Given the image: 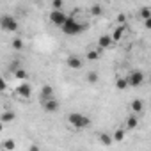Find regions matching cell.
I'll use <instances>...</instances> for the list:
<instances>
[{
    "mask_svg": "<svg viewBox=\"0 0 151 151\" xmlns=\"http://www.w3.org/2000/svg\"><path fill=\"white\" fill-rule=\"evenodd\" d=\"M86 29H87V25L78 23L75 16H68V22H66V25L62 27V32H64L66 36H77V34L84 32Z\"/></svg>",
    "mask_w": 151,
    "mask_h": 151,
    "instance_id": "cell-1",
    "label": "cell"
},
{
    "mask_svg": "<svg viewBox=\"0 0 151 151\" xmlns=\"http://www.w3.org/2000/svg\"><path fill=\"white\" fill-rule=\"evenodd\" d=\"M68 121H69L71 126H75L77 130H84V128H87V126L91 124V119H89L87 116L80 114V112H71V114L68 116Z\"/></svg>",
    "mask_w": 151,
    "mask_h": 151,
    "instance_id": "cell-2",
    "label": "cell"
},
{
    "mask_svg": "<svg viewBox=\"0 0 151 151\" xmlns=\"http://www.w3.org/2000/svg\"><path fill=\"white\" fill-rule=\"evenodd\" d=\"M126 80H128V86L130 87H139V86L144 84V73L139 71V69H133L128 77H126Z\"/></svg>",
    "mask_w": 151,
    "mask_h": 151,
    "instance_id": "cell-3",
    "label": "cell"
},
{
    "mask_svg": "<svg viewBox=\"0 0 151 151\" xmlns=\"http://www.w3.org/2000/svg\"><path fill=\"white\" fill-rule=\"evenodd\" d=\"M0 27H2L6 32H14V30L18 29V22H16L13 16L4 14L2 18H0Z\"/></svg>",
    "mask_w": 151,
    "mask_h": 151,
    "instance_id": "cell-4",
    "label": "cell"
},
{
    "mask_svg": "<svg viewBox=\"0 0 151 151\" xmlns=\"http://www.w3.org/2000/svg\"><path fill=\"white\" fill-rule=\"evenodd\" d=\"M50 22L53 23V25H57V27H64L66 25V22H68V14H64L62 11H52L50 13Z\"/></svg>",
    "mask_w": 151,
    "mask_h": 151,
    "instance_id": "cell-5",
    "label": "cell"
},
{
    "mask_svg": "<svg viewBox=\"0 0 151 151\" xmlns=\"http://www.w3.org/2000/svg\"><path fill=\"white\" fill-rule=\"evenodd\" d=\"M16 93H18V96H22V98H30V94H32V87H30L29 82H23L22 86H18Z\"/></svg>",
    "mask_w": 151,
    "mask_h": 151,
    "instance_id": "cell-6",
    "label": "cell"
},
{
    "mask_svg": "<svg viewBox=\"0 0 151 151\" xmlns=\"http://www.w3.org/2000/svg\"><path fill=\"white\" fill-rule=\"evenodd\" d=\"M53 98V87L52 86H43L41 87V103H45V101H48V100H52Z\"/></svg>",
    "mask_w": 151,
    "mask_h": 151,
    "instance_id": "cell-7",
    "label": "cell"
},
{
    "mask_svg": "<svg viewBox=\"0 0 151 151\" xmlns=\"http://www.w3.org/2000/svg\"><path fill=\"white\" fill-rule=\"evenodd\" d=\"M41 105H43V109H45L46 112H57L59 107H60L55 98H52V100H48V101H45V103H41Z\"/></svg>",
    "mask_w": 151,
    "mask_h": 151,
    "instance_id": "cell-8",
    "label": "cell"
},
{
    "mask_svg": "<svg viewBox=\"0 0 151 151\" xmlns=\"http://www.w3.org/2000/svg\"><path fill=\"white\" fill-rule=\"evenodd\" d=\"M68 66L71 69H80L82 68V59L78 55H69L68 57Z\"/></svg>",
    "mask_w": 151,
    "mask_h": 151,
    "instance_id": "cell-9",
    "label": "cell"
},
{
    "mask_svg": "<svg viewBox=\"0 0 151 151\" xmlns=\"http://www.w3.org/2000/svg\"><path fill=\"white\" fill-rule=\"evenodd\" d=\"M112 43H114V39H112V36H100V39H98V45H100V50H103V48H110L112 46Z\"/></svg>",
    "mask_w": 151,
    "mask_h": 151,
    "instance_id": "cell-10",
    "label": "cell"
},
{
    "mask_svg": "<svg viewBox=\"0 0 151 151\" xmlns=\"http://www.w3.org/2000/svg\"><path fill=\"white\" fill-rule=\"evenodd\" d=\"M126 29H128L126 25H119V27H117V29L114 30V36H112V39H114V43H116V41H119V39L123 37V34H124V30H126Z\"/></svg>",
    "mask_w": 151,
    "mask_h": 151,
    "instance_id": "cell-11",
    "label": "cell"
},
{
    "mask_svg": "<svg viewBox=\"0 0 151 151\" xmlns=\"http://www.w3.org/2000/svg\"><path fill=\"white\" fill-rule=\"evenodd\" d=\"M130 107H132V110H133L135 114H140V112L144 110V103H142V100H133Z\"/></svg>",
    "mask_w": 151,
    "mask_h": 151,
    "instance_id": "cell-12",
    "label": "cell"
},
{
    "mask_svg": "<svg viewBox=\"0 0 151 151\" xmlns=\"http://www.w3.org/2000/svg\"><path fill=\"white\" fill-rule=\"evenodd\" d=\"M98 140H100L103 146H110V144L114 142L112 135H109V133H100V135H98Z\"/></svg>",
    "mask_w": 151,
    "mask_h": 151,
    "instance_id": "cell-13",
    "label": "cell"
},
{
    "mask_svg": "<svg viewBox=\"0 0 151 151\" xmlns=\"http://www.w3.org/2000/svg\"><path fill=\"white\" fill-rule=\"evenodd\" d=\"M100 53H101L100 48H98V50H91V52L86 53V59H87V60H98V59H100Z\"/></svg>",
    "mask_w": 151,
    "mask_h": 151,
    "instance_id": "cell-14",
    "label": "cell"
},
{
    "mask_svg": "<svg viewBox=\"0 0 151 151\" xmlns=\"http://www.w3.org/2000/svg\"><path fill=\"white\" fill-rule=\"evenodd\" d=\"M112 139H114V142H123V139H124V128H117L114 132Z\"/></svg>",
    "mask_w": 151,
    "mask_h": 151,
    "instance_id": "cell-15",
    "label": "cell"
},
{
    "mask_svg": "<svg viewBox=\"0 0 151 151\" xmlns=\"http://www.w3.org/2000/svg\"><path fill=\"white\" fill-rule=\"evenodd\" d=\"M137 124H139V121H137L135 116H130V117L126 119V128H128V130H135Z\"/></svg>",
    "mask_w": 151,
    "mask_h": 151,
    "instance_id": "cell-16",
    "label": "cell"
},
{
    "mask_svg": "<svg viewBox=\"0 0 151 151\" xmlns=\"http://www.w3.org/2000/svg\"><path fill=\"white\" fill-rule=\"evenodd\" d=\"M91 14H93V16H101V14H103V7H101L100 4H94V6L91 7Z\"/></svg>",
    "mask_w": 151,
    "mask_h": 151,
    "instance_id": "cell-17",
    "label": "cell"
},
{
    "mask_svg": "<svg viewBox=\"0 0 151 151\" xmlns=\"http://www.w3.org/2000/svg\"><path fill=\"white\" fill-rule=\"evenodd\" d=\"M14 112H11V110H7V112H4L2 114V123H9V121H14Z\"/></svg>",
    "mask_w": 151,
    "mask_h": 151,
    "instance_id": "cell-18",
    "label": "cell"
},
{
    "mask_svg": "<svg viewBox=\"0 0 151 151\" xmlns=\"http://www.w3.org/2000/svg\"><path fill=\"white\" fill-rule=\"evenodd\" d=\"M2 146H4V149H6V151H14V146H16V144H14V140H13V139H6Z\"/></svg>",
    "mask_w": 151,
    "mask_h": 151,
    "instance_id": "cell-19",
    "label": "cell"
},
{
    "mask_svg": "<svg viewBox=\"0 0 151 151\" xmlns=\"http://www.w3.org/2000/svg\"><path fill=\"white\" fill-rule=\"evenodd\" d=\"M86 78H87L89 84H96V82H98V73H96V71H89Z\"/></svg>",
    "mask_w": 151,
    "mask_h": 151,
    "instance_id": "cell-20",
    "label": "cell"
},
{
    "mask_svg": "<svg viewBox=\"0 0 151 151\" xmlns=\"http://www.w3.org/2000/svg\"><path fill=\"white\" fill-rule=\"evenodd\" d=\"M116 87H117L119 91L126 89V87H128V80H126V78H117V80H116Z\"/></svg>",
    "mask_w": 151,
    "mask_h": 151,
    "instance_id": "cell-21",
    "label": "cell"
},
{
    "mask_svg": "<svg viewBox=\"0 0 151 151\" xmlns=\"http://www.w3.org/2000/svg\"><path fill=\"white\" fill-rule=\"evenodd\" d=\"M139 14H140V18H144V22H146V20H149V18H151V9L144 7V9H140V13H139Z\"/></svg>",
    "mask_w": 151,
    "mask_h": 151,
    "instance_id": "cell-22",
    "label": "cell"
},
{
    "mask_svg": "<svg viewBox=\"0 0 151 151\" xmlns=\"http://www.w3.org/2000/svg\"><path fill=\"white\" fill-rule=\"evenodd\" d=\"M13 48H14V50H22V48H23V41H22L20 37H14V39H13Z\"/></svg>",
    "mask_w": 151,
    "mask_h": 151,
    "instance_id": "cell-23",
    "label": "cell"
},
{
    "mask_svg": "<svg viewBox=\"0 0 151 151\" xmlns=\"http://www.w3.org/2000/svg\"><path fill=\"white\" fill-rule=\"evenodd\" d=\"M14 77L20 78V80H25L27 78V73H25V69H16L14 71Z\"/></svg>",
    "mask_w": 151,
    "mask_h": 151,
    "instance_id": "cell-24",
    "label": "cell"
},
{
    "mask_svg": "<svg viewBox=\"0 0 151 151\" xmlns=\"http://www.w3.org/2000/svg\"><path fill=\"white\" fill-rule=\"evenodd\" d=\"M52 7H53V11H60V7H62V0H53V2H52Z\"/></svg>",
    "mask_w": 151,
    "mask_h": 151,
    "instance_id": "cell-25",
    "label": "cell"
},
{
    "mask_svg": "<svg viewBox=\"0 0 151 151\" xmlns=\"http://www.w3.org/2000/svg\"><path fill=\"white\" fill-rule=\"evenodd\" d=\"M117 22L124 25V22H126V16H124V14H119V16H117Z\"/></svg>",
    "mask_w": 151,
    "mask_h": 151,
    "instance_id": "cell-26",
    "label": "cell"
},
{
    "mask_svg": "<svg viewBox=\"0 0 151 151\" xmlns=\"http://www.w3.org/2000/svg\"><path fill=\"white\" fill-rule=\"evenodd\" d=\"M144 27H146V29H151V18H149V20H146V22H144Z\"/></svg>",
    "mask_w": 151,
    "mask_h": 151,
    "instance_id": "cell-27",
    "label": "cell"
},
{
    "mask_svg": "<svg viewBox=\"0 0 151 151\" xmlns=\"http://www.w3.org/2000/svg\"><path fill=\"white\" fill-rule=\"evenodd\" d=\"M29 151H39V147H37V146H36V144H32V146H30V147H29Z\"/></svg>",
    "mask_w": 151,
    "mask_h": 151,
    "instance_id": "cell-28",
    "label": "cell"
},
{
    "mask_svg": "<svg viewBox=\"0 0 151 151\" xmlns=\"http://www.w3.org/2000/svg\"><path fill=\"white\" fill-rule=\"evenodd\" d=\"M149 82H151V75H149Z\"/></svg>",
    "mask_w": 151,
    "mask_h": 151,
    "instance_id": "cell-29",
    "label": "cell"
}]
</instances>
